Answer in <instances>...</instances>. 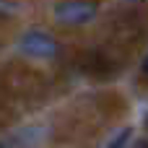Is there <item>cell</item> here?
<instances>
[{
  "instance_id": "cell-1",
  "label": "cell",
  "mask_w": 148,
  "mask_h": 148,
  "mask_svg": "<svg viewBox=\"0 0 148 148\" xmlns=\"http://www.w3.org/2000/svg\"><path fill=\"white\" fill-rule=\"evenodd\" d=\"M94 13H96V5L88 0H70L57 8V18L65 23H86L94 18Z\"/></svg>"
},
{
  "instance_id": "cell-2",
  "label": "cell",
  "mask_w": 148,
  "mask_h": 148,
  "mask_svg": "<svg viewBox=\"0 0 148 148\" xmlns=\"http://www.w3.org/2000/svg\"><path fill=\"white\" fill-rule=\"evenodd\" d=\"M23 49L29 52V55H39V57H49V55H55V42L44 34V31H31V34H26L23 36Z\"/></svg>"
},
{
  "instance_id": "cell-3",
  "label": "cell",
  "mask_w": 148,
  "mask_h": 148,
  "mask_svg": "<svg viewBox=\"0 0 148 148\" xmlns=\"http://www.w3.org/2000/svg\"><path fill=\"white\" fill-rule=\"evenodd\" d=\"M127 138H130V130L125 127L122 133H117V138H114V140H112V143H109V146H107V148H122V146H125V143H127Z\"/></svg>"
},
{
  "instance_id": "cell-4",
  "label": "cell",
  "mask_w": 148,
  "mask_h": 148,
  "mask_svg": "<svg viewBox=\"0 0 148 148\" xmlns=\"http://www.w3.org/2000/svg\"><path fill=\"white\" fill-rule=\"evenodd\" d=\"M133 148H148V140H146V138H140V140H135V146H133Z\"/></svg>"
},
{
  "instance_id": "cell-5",
  "label": "cell",
  "mask_w": 148,
  "mask_h": 148,
  "mask_svg": "<svg viewBox=\"0 0 148 148\" xmlns=\"http://www.w3.org/2000/svg\"><path fill=\"white\" fill-rule=\"evenodd\" d=\"M143 75L148 78V55H146V60H143Z\"/></svg>"
},
{
  "instance_id": "cell-6",
  "label": "cell",
  "mask_w": 148,
  "mask_h": 148,
  "mask_svg": "<svg viewBox=\"0 0 148 148\" xmlns=\"http://www.w3.org/2000/svg\"><path fill=\"white\" fill-rule=\"evenodd\" d=\"M0 148H5V146H3V143H0Z\"/></svg>"
},
{
  "instance_id": "cell-7",
  "label": "cell",
  "mask_w": 148,
  "mask_h": 148,
  "mask_svg": "<svg viewBox=\"0 0 148 148\" xmlns=\"http://www.w3.org/2000/svg\"><path fill=\"white\" fill-rule=\"evenodd\" d=\"M146 125H148V120H146Z\"/></svg>"
}]
</instances>
